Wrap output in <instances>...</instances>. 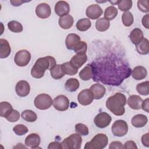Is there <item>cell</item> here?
I'll return each instance as SVG.
<instances>
[{
    "label": "cell",
    "mask_w": 149,
    "mask_h": 149,
    "mask_svg": "<svg viewBox=\"0 0 149 149\" xmlns=\"http://www.w3.org/2000/svg\"><path fill=\"white\" fill-rule=\"evenodd\" d=\"M56 62L55 59L51 56H47L38 58L31 70V76L36 79L43 77L46 70H51Z\"/></svg>",
    "instance_id": "cell-1"
},
{
    "label": "cell",
    "mask_w": 149,
    "mask_h": 149,
    "mask_svg": "<svg viewBox=\"0 0 149 149\" xmlns=\"http://www.w3.org/2000/svg\"><path fill=\"white\" fill-rule=\"evenodd\" d=\"M126 104L125 95L120 93H116L110 96L106 101V107L116 116H122L125 113V105Z\"/></svg>",
    "instance_id": "cell-2"
},
{
    "label": "cell",
    "mask_w": 149,
    "mask_h": 149,
    "mask_svg": "<svg viewBox=\"0 0 149 149\" xmlns=\"http://www.w3.org/2000/svg\"><path fill=\"white\" fill-rule=\"evenodd\" d=\"M108 143V138L105 134H97L90 141L87 142L84 149H102L105 148Z\"/></svg>",
    "instance_id": "cell-3"
},
{
    "label": "cell",
    "mask_w": 149,
    "mask_h": 149,
    "mask_svg": "<svg viewBox=\"0 0 149 149\" xmlns=\"http://www.w3.org/2000/svg\"><path fill=\"white\" fill-rule=\"evenodd\" d=\"M82 138L80 134L73 133L65 139L61 143L62 148L79 149L81 148Z\"/></svg>",
    "instance_id": "cell-4"
},
{
    "label": "cell",
    "mask_w": 149,
    "mask_h": 149,
    "mask_svg": "<svg viewBox=\"0 0 149 149\" xmlns=\"http://www.w3.org/2000/svg\"><path fill=\"white\" fill-rule=\"evenodd\" d=\"M52 102L53 101L51 96L47 94H38L34 101L35 107L40 110L48 109L52 105Z\"/></svg>",
    "instance_id": "cell-5"
},
{
    "label": "cell",
    "mask_w": 149,
    "mask_h": 149,
    "mask_svg": "<svg viewBox=\"0 0 149 149\" xmlns=\"http://www.w3.org/2000/svg\"><path fill=\"white\" fill-rule=\"evenodd\" d=\"M112 133L117 137H122L126 135L128 131V125L123 120H117L112 125L111 127Z\"/></svg>",
    "instance_id": "cell-6"
},
{
    "label": "cell",
    "mask_w": 149,
    "mask_h": 149,
    "mask_svg": "<svg viewBox=\"0 0 149 149\" xmlns=\"http://www.w3.org/2000/svg\"><path fill=\"white\" fill-rule=\"evenodd\" d=\"M31 59V54L27 50L22 49L17 51L15 56L14 61L19 66H25Z\"/></svg>",
    "instance_id": "cell-7"
},
{
    "label": "cell",
    "mask_w": 149,
    "mask_h": 149,
    "mask_svg": "<svg viewBox=\"0 0 149 149\" xmlns=\"http://www.w3.org/2000/svg\"><path fill=\"white\" fill-rule=\"evenodd\" d=\"M112 120L111 116L105 112L98 113L94 119V122L97 127L99 128H105L111 123Z\"/></svg>",
    "instance_id": "cell-8"
},
{
    "label": "cell",
    "mask_w": 149,
    "mask_h": 149,
    "mask_svg": "<svg viewBox=\"0 0 149 149\" xmlns=\"http://www.w3.org/2000/svg\"><path fill=\"white\" fill-rule=\"evenodd\" d=\"M53 106L58 111H65L69 106V99L64 95H59L55 97L52 102Z\"/></svg>",
    "instance_id": "cell-9"
},
{
    "label": "cell",
    "mask_w": 149,
    "mask_h": 149,
    "mask_svg": "<svg viewBox=\"0 0 149 149\" xmlns=\"http://www.w3.org/2000/svg\"><path fill=\"white\" fill-rule=\"evenodd\" d=\"M94 98V95L90 89L83 90L77 95L78 102L82 105H88L90 104Z\"/></svg>",
    "instance_id": "cell-10"
},
{
    "label": "cell",
    "mask_w": 149,
    "mask_h": 149,
    "mask_svg": "<svg viewBox=\"0 0 149 149\" xmlns=\"http://www.w3.org/2000/svg\"><path fill=\"white\" fill-rule=\"evenodd\" d=\"M103 13V10L98 4H92L88 6L86 10L88 19L95 20L98 19Z\"/></svg>",
    "instance_id": "cell-11"
},
{
    "label": "cell",
    "mask_w": 149,
    "mask_h": 149,
    "mask_svg": "<svg viewBox=\"0 0 149 149\" xmlns=\"http://www.w3.org/2000/svg\"><path fill=\"white\" fill-rule=\"evenodd\" d=\"M15 90L17 95L24 97L29 94L30 86L27 81L20 80L17 83L15 87Z\"/></svg>",
    "instance_id": "cell-12"
},
{
    "label": "cell",
    "mask_w": 149,
    "mask_h": 149,
    "mask_svg": "<svg viewBox=\"0 0 149 149\" xmlns=\"http://www.w3.org/2000/svg\"><path fill=\"white\" fill-rule=\"evenodd\" d=\"M36 15L41 19H47L51 14V9L49 5L46 3H41L38 5L36 8Z\"/></svg>",
    "instance_id": "cell-13"
},
{
    "label": "cell",
    "mask_w": 149,
    "mask_h": 149,
    "mask_svg": "<svg viewBox=\"0 0 149 149\" xmlns=\"http://www.w3.org/2000/svg\"><path fill=\"white\" fill-rule=\"evenodd\" d=\"M87 61L86 53H77L70 59V64L76 69L81 68Z\"/></svg>",
    "instance_id": "cell-14"
},
{
    "label": "cell",
    "mask_w": 149,
    "mask_h": 149,
    "mask_svg": "<svg viewBox=\"0 0 149 149\" xmlns=\"http://www.w3.org/2000/svg\"><path fill=\"white\" fill-rule=\"evenodd\" d=\"M70 11V6L68 3L64 1H60L56 3L55 5V12L60 16L62 17L68 15Z\"/></svg>",
    "instance_id": "cell-15"
},
{
    "label": "cell",
    "mask_w": 149,
    "mask_h": 149,
    "mask_svg": "<svg viewBox=\"0 0 149 149\" xmlns=\"http://www.w3.org/2000/svg\"><path fill=\"white\" fill-rule=\"evenodd\" d=\"M41 142V139L37 133H31L28 135L25 139V145L31 148H37Z\"/></svg>",
    "instance_id": "cell-16"
},
{
    "label": "cell",
    "mask_w": 149,
    "mask_h": 149,
    "mask_svg": "<svg viewBox=\"0 0 149 149\" xmlns=\"http://www.w3.org/2000/svg\"><path fill=\"white\" fill-rule=\"evenodd\" d=\"M80 41V37L76 34H69L65 40V44L67 48L69 50H73L75 46Z\"/></svg>",
    "instance_id": "cell-17"
},
{
    "label": "cell",
    "mask_w": 149,
    "mask_h": 149,
    "mask_svg": "<svg viewBox=\"0 0 149 149\" xmlns=\"http://www.w3.org/2000/svg\"><path fill=\"white\" fill-rule=\"evenodd\" d=\"M90 89L91 90L94 95V98L96 100H100L102 98L106 93V89L105 87L98 83L93 84L90 87Z\"/></svg>",
    "instance_id": "cell-18"
},
{
    "label": "cell",
    "mask_w": 149,
    "mask_h": 149,
    "mask_svg": "<svg viewBox=\"0 0 149 149\" xmlns=\"http://www.w3.org/2000/svg\"><path fill=\"white\" fill-rule=\"evenodd\" d=\"M143 101V99L139 95H132L128 98L126 102L132 109L138 110L141 108Z\"/></svg>",
    "instance_id": "cell-19"
},
{
    "label": "cell",
    "mask_w": 149,
    "mask_h": 149,
    "mask_svg": "<svg viewBox=\"0 0 149 149\" xmlns=\"http://www.w3.org/2000/svg\"><path fill=\"white\" fill-rule=\"evenodd\" d=\"M11 53V48L9 42L3 38L0 39V58L1 59L8 57Z\"/></svg>",
    "instance_id": "cell-20"
},
{
    "label": "cell",
    "mask_w": 149,
    "mask_h": 149,
    "mask_svg": "<svg viewBox=\"0 0 149 149\" xmlns=\"http://www.w3.org/2000/svg\"><path fill=\"white\" fill-rule=\"evenodd\" d=\"M147 116L143 114H137L132 118L131 123L135 127H143L147 124Z\"/></svg>",
    "instance_id": "cell-21"
},
{
    "label": "cell",
    "mask_w": 149,
    "mask_h": 149,
    "mask_svg": "<svg viewBox=\"0 0 149 149\" xmlns=\"http://www.w3.org/2000/svg\"><path fill=\"white\" fill-rule=\"evenodd\" d=\"M129 38L132 42L136 45L144 38L142 30L139 28L134 29L130 32L129 34Z\"/></svg>",
    "instance_id": "cell-22"
},
{
    "label": "cell",
    "mask_w": 149,
    "mask_h": 149,
    "mask_svg": "<svg viewBox=\"0 0 149 149\" xmlns=\"http://www.w3.org/2000/svg\"><path fill=\"white\" fill-rule=\"evenodd\" d=\"M147 74L146 69L142 66H138L135 67L132 72V76L133 79L137 80H141L144 79Z\"/></svg>",
    "instance_id": "cell-23"
},
{
    "label": "cell",
    "mask_w": 149,
    "mask_h": 149,
    "mask_svg": "<svg viewBox=\"0 0 149 149\" xmlns=\"http://www.w3.org/2000/svg\"><path fill=\"white\" fill-rule=\"evenodd\" d=\"M73 18L70 15H67L62 17H60L58 20L59 26L63 29H69L73 24Z\"/></svg>",
    "instance_id": "cell-24"
},
{
    "label": "cell",
    "mask_w": 149,
    "mask_h": 149,
    "mask_svg": "<svg viewBox=\"0 0 149 149\" xmlns=\"http://www.w3.org/2000/svg\"><path fill=\"white\" fill-rule=\"evenodd\" d=\"M79 77L84 81H87L93 77V68L92 65H87L79 72Z\"/></svg>",
    "instance_id": "cell-25"
},
{
    "label": "cell",
    "mask_w": 149,
    "mask_h": 149,
    "mask_svg": "<svg viewBox=\"0 0 149 149\" xmlns=\"http://www.w3.org/2000/svg\"><path fill=\"white\" fill-rule=\"evenodd\" d=\"M79 81L76 78H70L68 79L65 84L66 90L70 92L76 91L79 88Z\"/></svg>",
    "instance_id": "cell-26"
},
{
    "label": "cell",
    "mask_w": 149,
    "mask_h": 149,
    "mask_svg": "<svg viewBox=\"0 0 149 149\" xmlns=\"http://www.w3.org/2000/svg\"><path fill=\"white\" fill-rule=\"evenodd\" d=\"M136 49L138 53L141 55H147L149 52V45L148 40L144 38L141 42H140L136 45Z\"/></svg>",
    "instance_id": "cell-27"
},
{
    "label": "cell",
    "mask_w": 149,
    "mask_h": 149,
    "mask_svg": "<svg viewBox=\"0 0 149 149\" xmlns=\"http://www.w3.org/2000/svg\"><path fill=\"white\" fill-rule=\"evenodd\" d=\"M109 21L104 17L98 19L95 22L96 29L99 31H105L109 29Z\"/></svg>",
    "instance_id": "cell-28"
},
{
    "label": "cell",
    "mask_w": 149,
    "mask_h": 149,
    "mask_svg": "<svg viewBox=\"0 0 149 149\" xmlns=\"http://www.w3.org/2000/svg\"><path fill=\"white\" fill-rule=\"evenodd\" d=\"M91 26V21L88 18L81 19L76 23V28L81 31H85L89 29Z\"/></svg>",
    "instance_id": "cell-29"
},
{
    "label": "cell",
    "mask_w": 149,
    "mask_h": 149,
    "mask_svg": "<svg viewBox=\"0 0 149 149\" xmlns=\"http://www.w3.org/2000/svg\"><path fill=\"white\" fill-rule=\"evenodd\" d=\"M12 106L6 101H2L0 103V115L1 117L6 118L13 110Z\"/></svg>",
    "instance_id": "cell-30"
},
{
    "label": "cell",
    "mask_w": 149,
    "mask_h": 149,
    "mask_svg": "<svg viewBox=\"0 0 149 149\" xmlns=\"http://www.w3.org/2000/svg\"><path fill=\"white\" fill-rule=\"evenodd\" d=\"M50 74L52 77L56 80H58L63 77L65 73L63 72L62 65H56L51 70H50Z\"/></svg>",
    "instance_id": "cell-31"
},
{
    "label": "cell",
    "mask_w": 149,
    "mask_h": 149,
    "mask_svg": "<svg viewBox=\"0 0 149 149\" xmlns=\"http://www.w3.org/2000/svg\"><path fill=\"white\" fill-rule=\"evenodd\" d=\"M22 118L27 122H33L36 120L37 116L36 113L30 109H26L22 112L21 115Z\"/></svg>",
    "instance_id": "cell-32"
},
{
    "label": "cell",
    "mask_w": 149,
    "mask_h": 149,
    "mask_svg": "<svg viewBox=\"0 0 149 149\" xmlns=\"http://www.w3.org/2000/svg\"><path fill=\"white\" fill-rule=\"evenodd\" d=\"M118 15V9L113 6L107 7L104 12V18L108 20L115 19Z\"/></svg>",
    "instance_id": "cell-33"
},
{
    "label": "cell",
    "mask_w": 149,
    "mask_h": 149,
    "mask_svg": "<svg viewBox=\"0 0 149 149\" xmlns=\"http://www.w3.org/2000/svg\"><path fill=\"white\" fill-rule=\"evenodd\" d=\"M62 68L65 74L67 75H74L77 72L78 69L74 68L70 63V62H66L62 64Z\"/></svg>",
    "instance_id": "cell-34"
},
{
    "label": "cell",
    "mask_w": 149,
    "mask_h": 149,
    "mask_svg": "<svg viewBox=\"0 0 149 149\" xmlns=\"http://www.w3.org/2000/svg\"><path fill=\"white\" fill-rule=\"evenodd\" d=\"M122 21L126 27L130 26L134 22V18L132 13L129 11L124 12L122 16Z\"/></svg>",
    "instance_id": "cell-35"
},
{
    "label": "cell",
    "mask_w": 149,
    "mask_h": 149,
    "mask_svg": "<svg viewBox=\"0 0 149 149\" xmlns=\"http://www.w3.org/2000/svg\"><path fill=\"white\" fill-rule=\"evenodd\" d=\"M137 92L142 95H147L149 94V82L148 81L139 83L136 86Z\"/></svg>",
    "instance_id": "cell-36"
},
{
    "label": "cell",
    "mask_w": 149,
    "mask_h": 149,
    "mask_svg": "<svg viewBox=\"0 0 149 149\" xmlns=\"http://www.w3.org/2000/svg\"><path fill=\"white\" fill-rule=\"evenodd\" d=\"M8 27L9 30L14 33H20L23 31L22 24L16 20H12L8 23Z\"/></svg>",
    "instance_id": "cell-37"
},
{
    "label": "cell",
    "mask_w": 149,
    "mask_h": 149,
    "mask_svg": "<svg viewBox=\"0 0 149 149\" xmlns=\"http://www.w3.org/2000/svg\"><path fill=\"white\" fill-rule=\"evenodd\" d=\"M118 8L123 12L128 11L132 6V1L131 0H121L119 1L117 4Z\"/></svg>",
    "instance_id": "cell-38"
},
{
    "label": "cell",
    "mask_w": 149,
    "mask_h": 149,
    "mask_svg": "<svg viewBox=\"0 0 149 149\" xmlns=\"http://www.w3.org/2000/svg\"><path fill=\"white\" fill-rule=\"evenodd\" d=\"M76 132L82 136H87L88 134L89 130L86 125L83 123H79L75 125Z\"/></svg>",
    "instance_id": "cell-39"
},
{
    "label": "cell",
    "mask_w": 149,
    "mask_h": 149,
    "mask_svg": "<svg viewBox=\"0 0 149 149\" xmlns=\"http://www.w3.org/2000/svg\"><path fill=\"white\" fill-rule=\"evenodd\" d=\"M13 131L18 136H22L28 132V128L22 124H18L13 127Z\"/></svg>",
    "instance_id": "cell-40"
},
{
    "label": "cell",
    "mask_w": 149,
    "mask_h": 149,
    "mask_svg": "<svg viewBox=\"0 0 149 149\" xmlns=\"http://www.w3.org/2000/svg\"><path fill=\"white\" fill-rule=\"evenodd\" d=\"M137 7L143 12H149V2L147 0H139L137 1Z\"/></svg>",
    "instance_id": "cell-41"
},
{
    "label": "cell",
    "mask_w": 149,
    "mask_h": 149,
    "mask_svg": "<svg viewBox=\"0 0 149 149\" xmlns=\"http://www.w3.org/2000/svg\"><path fill=\"white\" fill-rule=\"evenodd\" d=\"M5 118L10 122H15L19 119L20 113L17 110L13 109Z\"/></svg>",
    "instance_id": "cell-42"
},
{
    "label": "cell",
    "mask_w": 149,
    "mask_h": 149,
    "mask_svg": "<svg viewBox=\"0 0 149 149\" xmlns=\"http://www.w3.org/2000/svg\"><path fill=\"white\" fill-rule=\"evenodd\" d=\"M87 49V45L84 41H80L74 48L73 51L77 53H86Z\"/></svg>",
    "instance_id": "cell-43"
},
{
    "label": "cell",
    "mask_w": 149,
    "mask_h": 149,
    "mask_svg": "<svg viewBox=\"0 0 149 149\" xmlns=\"http://www.w3.org/2000/svg\"><path fill=\"white\" fill-rule=\"evenodd\" d=\"M109 149H116V148H124V146L123 144L118 141H112L110 143L109 146Z\"/></svg>",
    "instance_id": "cell-44"
},
{
    "label": "cell",
    "mask_w": 149,
    "mask_h": 149,
    "mask_svg": "<svg viewBox=\"0 0 149 149\" xmlns=\"http://www.w3.org/2000/svg\"><path fill=\"white\" fill-rule=\"evenodd\" d=\"M62 148L61 143L57 141H53L49 144L48 149H61Z\"/></svg>",
    "instance_id": "cell-45"
},
{
    "label": "cell",
    "mask_w": 149,
    "mask_h": 149,
    "mask_svg": "<svg viewBox=\"0 0 149 149\" xmlns=\"http://www.w3.org/2000/svg\"><path fill=\"white\" fill-rule=\"evenodd\" d=\"M141 143L142 144L147 147H149V137H148V133H147L143 135L141 137Z\"/></svg>",
    "instance_id": "cell-46"
},
{
    "label": "cell",
    "mask_w": 149,
    "mask_h": 149,
    "mask_svg": "<svg viewBox=\"0 0 149 149\" xmlns=\"http://www.w3.org/2000/svg\"><path fill=\"white\" fill-rule=\"evenodd\" d=\"M124 148H137L136 144L133 141H127L124 144Z\"/></svg>",
    "instance_id": "cell-47"
},
{
    "label": "cell",
    "mask_w": 149,
    "mask_h": 149,
    "mask_svg": "<svg viewBox=\"0 0 149 149\" xmlns=\"http://www.w3.org/2000/svg\"><path fill=\"white\" fill-rule=\"evenodd\" d=\"M141 108L146 112H149V99L146 98L143 101L141 104Z\"/></svg>",
    "instance_id": "cell-48"
},
{
    "label": "cell",
    "mask_w": 149,
    "mask_h": 149,
    "mask_svg": "<svg viewBox=\"0 0 149 149\" xmlns=\"http://www.w3.org/2000/svg\"><path fill=\"white\" fill-rule=\"evenodd\" d=\"M148 19H149V17H148V14H146L145 16H143V19H142V24H143V26L146 28L147 29H149V26H148V24H149V22H148Z\"/></svg>",
    "instance_id": "cell-49"
},
{
    "label": "cell",
    "mask_w": 149,
    "mask_h": 149,
    "mask_svg": "<svg viewBox=\"0 0 149 149\" xmlns=\"http://www.w3.org/2000/svg\"><path fill=\"white\" fill-rule=\"evenodd\" d=\"M10 2L11 3V4L13 5V6H20L23 3H24V1H20V0H17V1H10Z\"/></svg>",
    "instance_id": "cell-50"
},
{
    "label": "cell",
    "mask_w": 149,
    "mask_h": 149,
    "mask_svg": "<svg viewBox=\"0 0 149 149\" xmlns=\"http://www.w3.org/2000/svg\"><path fill=\"white\" fill-rule=\"evenodd\" d=\"M118 2H119V1H109V2L113 4V5L118 4Z\"/></svg>",
    "instance_id": "cell-51"
}]
</instances>
